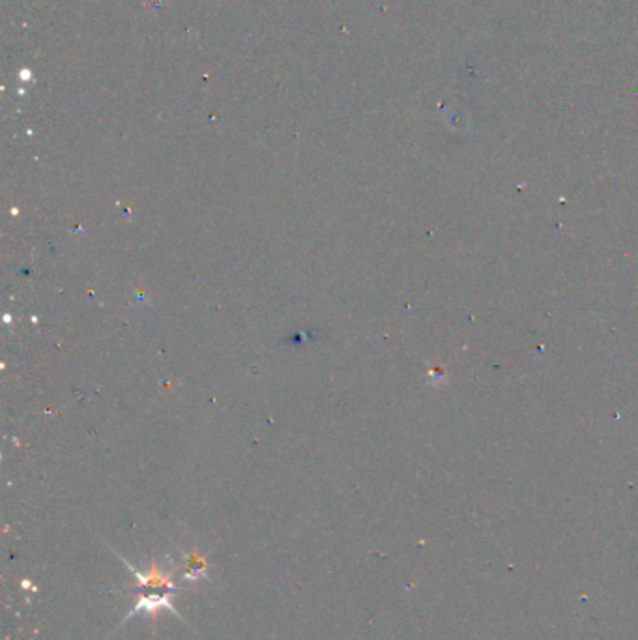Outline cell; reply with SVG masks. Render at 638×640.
Returning a JSON list of instances; mask_svg holds the SVG:
<instances>
[{
    "instance_id": "1",
    "label": "cell",
    "mask_w": 638,
    "mask_h": 640,
    "mask_svg": "<svg viewBox=\"0 0 638 640\" xmlns=\"http://www.w3.org/2000/svg\"><path fill=\"white\" fill-rule=\"evenodd\" d=\"M112 552L118 556L120 562L124 563L127 567V571L133 575L135 588L131 590V593H135V598H137V603L131 606V611L127 612L126 618L120 622V626H124L127 619H131L133 616L140 614V612L148 614L150 618L154 619V624L155 619H157V612L160 611L173 612L176 618L183 619L182 616H180V612L176 611L175 605H173V601H170V598H173L175 593H180V591L186 590V588L176 584V573L180 569L178 563L173 562L170 569H163L160 563L155 562V560H152L146 571H140L135 569L133 563H129L126 558H122L116 550H112Z\"/></svg>"
},
{
    "instance_id": "2",
    "label": "cell",
    "mask_w": 638,
    "mask_h": 640,
    "mask_svg": "<svg viewBox=\"0 0 638 640\" xmlns=\"http://www.w3.org/2000/svg\"><path fill=\"white\" fill-rule=\"evenodd\" d=\"M182 556L186 558V565H183V580L186 583H196V580H210V573H208V562L204 560L203 556L196 554V550L193 554H186L182 552Z\"/></svg>"
}]
</instances>
